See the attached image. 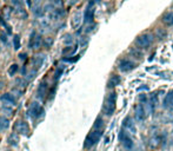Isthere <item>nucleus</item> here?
I'll return each instance as SVG.
<instances>
[{
  "instance_id": "nucleus-1",
  "label": "nucleus",
  "mask_w": 173,
  "mask_h": 151,
  "mask_svg": "<svg viewBox=\"0 0 173 151\" xmlns=\"http://www.w3.org/2000/svg\"><path fill=\"white\" fill-rule=\"evenodd\" d=\"M116 101H117V93L116 92H111L105 99V104L102 106V111L107 116L113 115V112L116 110Z\"/></svg>"
},
{
  "instance_id": "nucleus-2",
  "label": "nucleus",
  "mask_w": 173,
  "mask_h": 151,
  "mask_svg": "<svg viewBox=\"0 0 173 151\" xmlns=\"http://www.w3.org/2000/svg\"><path fill=\"white\" fill-rule=\"evenodd\" d=\"M101 135H102L101 129H94L93 131H91V132L87 135L86 139H85L84 148H85V149H90V148H92L93 145H96L98 142H99V139H100Z\"/></svg>"
},
{
  "instance_id": "nucleus-3",
  "label": "nucleus",
  "mask_w": 173,
  "mask_h": 151,
  "mask_svg": "<svg viewBox=\"0 0 173 151\" xmlns=\"http://www.w3.org/2000/svg\"><path fill=\"white\" fill-rule=\"evenodd\" d=\"M152 43V35L151 34H141L136 39V44L140 49H148Z\"/></svg>"
},
{
  "instance_id": "nucleus-4",
  "label": "nucleus",
  "mask_w": 173,
  "mask_h": 151,
  "mask_svg": "<svg viewBox=\"0 0 173 151\" xmlns=\"http://www.w3.org/2000/svg\"><path fill=\"white\" fill-rule=\"evenodd\" d=\"M28 113H30L32 117H34V118H40L44 113H45V110H44V107L39 104V103H32L30 106V109H28Z\"/></svg>"
},
{
  "instance_id": "nucleus-5",
  "label": "nucleus",
  "mask_w": 173,
  "mask_h": 151,
  "mask_svg": "<svg viewBox=\"0 0 173 151\" xmlns=\"http://www.w3.org/2000/svg\"><path fill=\"white\" fill-rule=\"evenodd\" d=\"M41 43H42V39H41V35L36 33L34 31L31 33L30 37V43H28V47L30 49H33V50H39L41 47Z\"/></svg>"
},
{
  "instance_id": "nucleus-6",
  "label": "nucleus",
  "mask_w": 173,
  "mask_h": 151,
  "mask_svg": "<svg viewBox=\"0 0 173 151\" xmlns=\"http://www.w3.org/2000/svg\"><path fill=\"white\" fill-rule=\"evenodd\" d=\"M119 138H120V141H121L122 145H124L125 149L131 150V149L133 148V141H132V138H131V136L128 135V131H126V130L121 131V133H120Z\"/></svg>"
},
{
  "instance_id": "nucleus-7",
  "label": "nucleus",
  "mask_w": 173,
  "mask_h": 151,
  "mask_svg": "<svg viewBox=\"0 0 173 151\" xmlns=\"http://www.w3.org/2000/svg\"><path fill=\"white\" fill-rule=\"evenodd\" d=\"M14 130L17 133H20V135H28L30 132V126L26 122L19 121L14 124Z\"/></svg>"
},
{
  "instance_id": "nucleus-8",
  "label": "nucleus",
  "mask_w": 173,
  "mask_h": 151,
  "mask_svg": "<svg viewBox=\"0 0 173 151\" xmlns=\"http://www.w3.org/2000/svg\"><path fill=\"white\" fill-rule=\"evenodd\" d=\"M134 67H136V64L132 60H130V59H121L120 63H119V69L122 72H128V71L133 70Z\"/></svg>"
},
{
  "instance_id": "nucleus-9",
  "label": "nucleus",
  "mask_w": 173,
  "mask_h": 151,
  "mask_svg": "<svg viewBox=\"0 0 173 151\" xmlns=\"http://www.w3.org/2000/svg\"><path fill=\"white\" fill-rule=\"evenodd\" d=\"M0 101L11 106L15 105V103H17V99H15V97L12 93H4V95H1L0 96Z\"/></svg>"
},
{
  "instance_id": "nucleus-10",
  "label": "nucleus",
  "mask_w": 173,
  "mask_h": 151,
  "mask_svg": "<svg viewBox=\"0 0 173 151\" xmlns=\"http://www.w3.org/2000/svg\"><path fill=\"white\" fill-rule=\"evenodd\" d=\"M164 139H165V136L160 135V133H157V135H154V136L151 138L150 145H151V148H157V146H159L163 143Z\"/></svg>"
},
{
  "instance_id": "nucleus-11",
  "label": "nucleus",
  "mask_w": 173,
  "mask_h": 151,
  "mask_svg": "<svg viewBox=\"0 0 173 151\" xmlns=\"http://www.w3.org/2000/svg\"><path fill=\"white\" fill-rule=\"evenodd\" d=\"M93 17H94V8L92 7V3L90 4V6L86 8L85 13H84V19L85 23H91L93 20Z\"/></svg>"
},
{
  "instance_id": "nucleus-12",
  "label": "nucleus",
  "mask_w": 173,
  "mask_h": 151,
  "mask_svg": "<svg viewBox=\"0 0 173 151\" xmlns=\"http://www.w3.org/2000/svg\"><path fill=\"white\" fill-rule=\"evenodd\" d=\"M124 128H125V130L128 131V132L136 133V125H134V123H133V121L130 117H127V118L124 121Z\"/></svg>"
},
{
  "instance_id": "nucleus-13",
  "label": "nucleus",
  "mask_w": 173,
  "mask_h": 151,
  "mask_svg": "<svg viewBox=\"0 0 173 151\" xmlns=\"http://www.w3.org/2000/svg\"><path fill=\"white\" fill-rule=\"evenodd\" d=\"M163 105L165 109H172L173 107V91H170L166 95L165 99H164Z\"/></svg>"
},
{
  "instance_id": "nucleus-14",
  "label": "nucleus",
  "mask_w": 173,
  "mask_h": 151,
  "mask_svg": "<svg viewBox=\"0 0 173 151\" xmlns=\"http://www.w3.org/2000/svg\"><path fill=\"white\" fill-rule=\"evenodd\" d=\"M47 89H48V85L46 81H42L39 87H38V98L40 99H45V96L47 93Z\"/></svg>"
},
{
  "instance_id": "nucleus-15",
  "label": "nucleus",
  "mask_w": 173,
  "mask_h": 151,
  "mask_svg": "<svg viewBox=\"0 0 173 151\" xmlns=\"http://www.w3.org/2000/svg\"><path fill=\"white\" fill-rule=\"evenodd\" d=\"M145 109H144V106L141 104H139V105L136 107V118H137V121L141 122L145 119Z\"/></svg>"
},
{
  "instance_id": "nucleus-16",
  "label": "nucleus",
  "mask_w": 173,
  "mask_h": 151,
  "mask_svg": "<svg viewBox=\"0 0 173 151\" xmlns=\"http://www.w3.org/2000/svg\"><path fill=\"white\" fill-rule=\"evenodd\" d=\"M7 143H8V145H11V146L18 145V144H19V136H18V133H15V132L11 133L10 136H8V138H7Z\"/></svg>"
},
{
  "instance_id": "nucleus-17",
  "label": "nucleus",
  "mask_w": 173,
  "mask_h": 151,
  "mask_svg": "<svg viewBox=\"0 0 173 151\" xmlns=\"http://www.w3.org/2000/svg\"><path fill=\"white\" fill-rule=\"evenodd\" d=\"M82 13H76V14L73 15V18H72V27L73 29H78L80 26V24H82Z\"/></svg>"
},
{
  "instance_id": "nucleus-18",
  "label": "nucleus",
  "mask_w": 173,
  "mask_h": 151,
  "mask_svg": "<svg viewBox=\"0 0 173 151\" xmlns=\"http://www.w3.org/2000/svg\"><path fill=\"white\" fill-rule=\"evenodd\" d=\"M10 126V122L6 117L0 116V131H5L6 129H8Z\"/></svg>"
},
{
  "instance_id": "nucleus-19",
  "label": "nucleus",
  "mask_w": 173,
  "mask_h": 151,
  "mask_svg": "<svg viewBox=\"0 0 173 151\" xmlns=\"http://www.w3.org/2000/svg\"><path fill=\"white\" fill-rule=\"evenodd\" d=\"M44 60H45V57L42 55H37L36 58L33 59V63H34V69H36V66H37V70L40 67L41 65H42V63H44Z\"/></svg>"
},
{
  "instance_id": "nucleus-20",
  "label": "nucleus",
  "mask_w": 173,
  "mask_h": 151,
  "mask_svg": "<svg viewBox=\"0 0 173 151\" xmlns=\"http://www.w3.org/2000/svg\"><path fill=\"white\" fill-rule=\"evenodd\" d=\"M120 83V77L119 76H112L111 79L108 81V87H113V86L118 85Z\"/></svg>"
},
{
  "instance_id": "nucleus-21",
  "label": "nucleus",
  "mask_w": 173,
  "mask_h": 151,
  "mask_svg": "<svg viewBox=\"0 0 173 151\" xmlns=\"http://www.w3.org/2000/svg\"><path fill=\"white\" fill-rule=\"evenodd\" d=\"M163 20L165 24H167V25L172 26L173 25V12H170V13H167V14L164 15Z\"/></svg>"
},
{
  "instance_id": "nucleus-22",
  "label": "nucleus",
  "mask_w": 173,
  "mask_h": 151,
  "mask_svg": "<svg viewBox=\"0 0 173 151\" xmlns=\"http://www.w3.org/2000/svg\"><path fill=\"white\" fill-rule=\"evenodd\" d=\"M13 45H14V50H19L20 49V37L19 35H14V38H13Z\"/></svg>"
},
{
  "instance_id": "nucleus-23",
  "label": "nucleus",
  "mask_w": 173,
  "mask_h": 151,
  "mask_svg": "<svg viewBox=\"0 0 173 151\" xmlns=\"http://www.w3.org/2000/svg\"><path fill=\"white\" fill-rule=\"evenodd\" d=\"M18 70H19L18 65H17V64H13V65H11V67L8 69V75H10V76H14L15 73L18 72Z\"/></svg>"
},
{
  "instance_id": "nucleus-24",
  "label": "nucleus",
  "mask_w": 173,
  "mask_h": 151,
  "mask_svg": "<svg viewBox=\"0 0 173 151\" xmlns=\"http://www.w3.org/2000/svg\"><path fill=\"white\" fill-rule=\"evenodd\" d=\"M15 84L18 86H21V87H26V86H27V81H24L22 78H18V79L15 81Z\"/></svg>"
},
{
  "instance_id": "nucleus-25",
  "label": "nucleus",
  "mask_w": 173,
  "mask_h": 151,
  "mask_svg": "<svg viewBox=\"0 0 173 151\" xmlns=\"http://www.w3.org/2000/svg\"><path fill=\"white\" fill-rule=\"evenodd\" d=\"M12 4L17 8H22V0H12Z\"/></svg>"
},
{
  "instance_id": "nucleus-26",
  "label": "nucleus",
  "mask_w": 173,
  "mask_h": 151,
  "mask_svg": "<svg viewBox=\"0 0 173 151\" xmlns=\"http://www.w3.org/2000/svg\"><path fill=\"white\" fill-rule=\"evenodd\" d=\"M53 6H54V8H62V0H54V3H53Z\"/></svg>"
},
{
  "instance_id": "nucleus-27",
  "label": "nucleus",
  "mask_w": 173,
  "mask_h": 151,
  "mask_svg": "<svg viewBox=\"0 0 173 151\" xmlns=\"http://www.w3.org/2000/svg\"><path fill=\"white\" fill-rule=\"evenodd\" d=\"M72 41H73V39H72L71 34H66V35H65V39H64V43H65L66 45H68V44H71Z\"/></svg>"
},
{
  "instance_id": "nucleus-28",
  "label": "nucleus",
  "mask_w": 173,
  "mask_h": 151,
  "mask_svg": "<svg viewBox=\"0 0 173 151\" xmlns=\"http://www.w3.org/2000/svg\"><path fill=\"white\" fill-rule=\"evenodd\" d=\"M74 51H76V49L73 50L72 47H70V46H68V47H66V49H64V50H62V55H67V53H73Z\"/></svg>"
},
{
  "instance_id": "nucleus-29",
  "label": "nucleus",
  "mask_w": 173,
  "mask_h": 151,
  "mask_svg": "<svg viewBox=\"0 0 173 151\" xmlns=\"http://www.w3.org/2000/svg\"><path fill=\"white\" fill-rule=\"evenodd\" d=\"M131 53L137 55V58H141V52H139L137 49H132V50H131Z\"/></svg>"
},
{
  "instance_id": "nucleus-30",
  "label": "nucleus",
  "mask_w": 173,
  "mask_h": 151,
  "mask_svg": "<svg viewBox=\"0 0 173 151\" xmlns=\"http://www.w3.org/2000/svg\"><path fill=\"white\" fill-rule=\"evenodd\" d=\"M101 118H98L97 121H96V124H94V129H100V126H101Z\"/></svg>"
},
{
  "instance_id": "nucleus-31",
  "label": "nucleus",
  "mask_w": 173,
  "mask_h": 151,
  "mask_svg": "<svg viewBox=\"0 0 173 151\" xmlns=\"http://www.w3.org/2000/svg\"><path fill=\"white\" fill-rule=\"evenodd\" d=\"M34 14H37V15H41V14H42V10H41L40 6H38L36 10H34Z\"/></svg>"
},
{
  "instance_id": "nucleus-32",
  "label": "nucleus",
  "mask_w": 173,
  "mask_h": 151,
  "mask_svg": "<svg viewBox=\"0 0 173 151\" xmlns=\"http://www.w3.org/2000/svg\"><path fill=\"white\" fill-rule=\"evenodd\" d=\"M2 111L8 112V115H12V112H13V110H12L11 107H8V106H2Z\"/></svg>"
},
{
  "instance_id": "nucleus-33",
  "label": "nucleus",
  "mask_w": 173,
  "mask_h": 151,
  "mask_svg": "<svg viewBox=\"0 0 173 151\" xmlns=\"http://www.w3.org/2000/svg\"><path fill=\"white\" fill-rule=\"evenodd\" d=\"M19 57H20L21 60H25L26 58H27V55H26V53H20V55H19Z\"/></svg>"
},
{
  "instance_id": "nucleus-34",
  "label": "nucleus",
  "mask_w": 173,
  "mask_h": 151,
  "mask_svg": "<svg viewBox=\"0 0 173 151\" xmlns=\"http://www.w3.org/2000/svg\"><path fill=\"white\" fill-rule=\"evenodd\" d=\"M25 1H26V5H27V7L31 8V7H32V0H25Z\"/></svg>"
},
{
  "instance_id": "nucleus-35",
  "label": "nucleus",
  "mask_w": 173,
  "mask_h": 151,
  "mask_svg": "<svg viewBox=\"0 0 173 151\" xmlns=\"http://www.w3.org/2000/svg\"><path fill=\"white\" fill-rule=\"evenodd\" d=\"M61 73H62V70H58V71H57V73H56V79H58V78L60 77Z\"/></svg>"
},
{
  "instance_id": "nucleus-36",
  "label": "nucleus",
  "mask_w": 173,
  "mask_h": 151,
  "mask_svg": "<svg viewBox=\"0 0 173 151\" xmlns=\"http://www.w3.org/2000/svg\"><path fill=\"white\" fill-rule=\"evenodd\" d=\"M2 84H4V81H0V89H1L2 86H4V85H2Z\"/></svg>"
},
{
  "instance_id": "nucleus-37",
  "label": "nucleus",
  "mask_w": 173,
  "mask_h": 151,
  "mask_svg": "<svg viewBox=\"0 0 173 151\" xmlns=\"http://www.w3.org/2000/svg\"><path fill=\"white\" fill-rule=\"evenodd\" d=\"M36 1H37V4H39V3H40L41 0H36Z\"/></svg>"
}]
</instances>
